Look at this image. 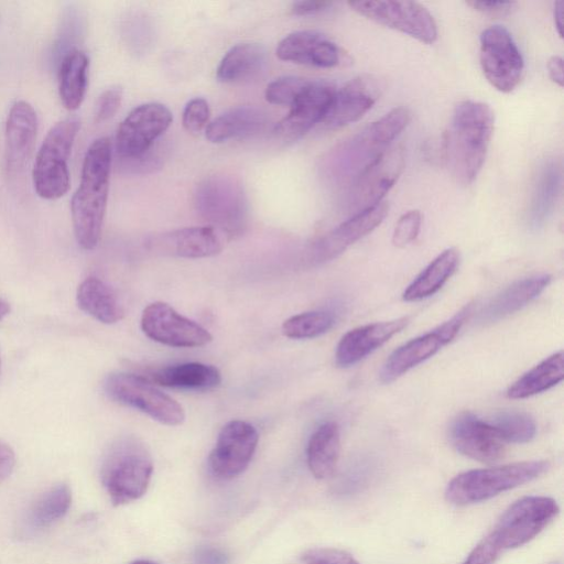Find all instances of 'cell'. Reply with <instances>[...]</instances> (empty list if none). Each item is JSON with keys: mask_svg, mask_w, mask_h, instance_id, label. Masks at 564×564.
<instances>
[{"mask_svg": "<svg viewBox=\"0 0 564 564\" xmlns=\"http://www.w3.org/2000/svg\"><path fill=\"white\" fill-rule=\"evenodd\" d=\"M494 127L495 115L487 104L464 100L456 105L444 137V158L458 183L468 185L477 177Z\"/></svg>", "mask_w": 564, "mask_h": 564, "instance_id": "6da1fadb", "label": "cell"}, {"mask_svg": "<svg viewBox=\"0 0 564 564\" xmlns=\"http://www.w3.org/2000/svg\"><path fill=\"white\" fill-rule=\"evenodd\" d=\"M112 148L109 138L96 139L87 149L79 185L70 203L72 221L78 245L94 249L101 237L106 214Z\"/></svg>", "mask_w": 564, "mask_h": 564, "instance_id": "7a4b0ae2", "label": "cell"}, {"mask_svg": "<svg viewBox=\"0 0 564 564\" xmlns=\"http://www.w3.org/2000/svg\"><path fill=\"white\" fill-rule=\"evenodd\" d=\"M411 111L395 107L380 119L338 144L327 159L330 178L339 184L350 185L370 166L411 120Z\"/></svg>", "mask_w": 564, "mask_h": 564, "instance_id": "3957f363", "label": "cell"}, {"mask_svg": "<svg viewBox=\"0 0 564 564\" xmlns=\"http://www.w3.org/2000/svg\"><path fill=\"white\" fill-rule=\"evenodd\" d=\"M197 214L224 237L240 236L248 226L249 205L240 181L217 173L202 180L194 192Z\"/></svg>", "mask_w": 564, "mask_h": 564, "instance_id": "277c9868", "label": "cell"}, {"mask_svg": "<svg viewBox=\"0 0 564 564\" xmlns=\"http://www.w3.org/2000/svg\"><path fill=\"white\" fill-rule=\"evenodd\" d=\"M549 467L546 460H528L468 470L448 482L445 497L457 506L485 501L540 477Z\"/></svg>", "mask_w": 564, "mask_h": 564, "instance_id": "5b68a950", "label": "cell"}, {"mask_svg": "<svg viewBox=\"0 0 564 564\" xmlns=\"http://www.w3.org/2000/svg\"><path fill=\"white\" fill-rule=\"evenodd\" d=\"M153 473L152 458L145 446L128 437L115 443L101 466V481L115 506L143 496Z\"/></svg>", "mask_w": 564, "mask_h": 564, "instance_id": "8992f818", "label": "cell"}, {"mask_svg": "<svg viewBox=\"0 0 564 564\" xmlns=\"http://www.w3.org/2000/svg\"><path fill=\"white\" fill-rule=\"evenodd\" d=\"M80 120L69 116L56 122L46 133L36 154L32 177L36 194L44 199H57L69 189L68 158Z\"/></svg>", "mask_w": 564, "mask_h": 564, "instance_id": "52a82bcc", "label": "cell"}, {"mask_svg": "<svg viewBox=\"0 0 564 564\" xmlns=\"http://www.w3.org/2000/svg\"><path fill=\"white\" fill-rule=\"evenodd\" d=\"M104 389L115 402L134 408L162 424L175 426L185 420L183 406L144 377L115 372L106 378Z\"/></svg>", "mask_w": 564, "mask_h": 564, "instance_id": "ba28073f", "label": "cell"}, {"mask_svg": "<svg viewBox=\"0 0 564 564\" xmlns=\"http://www.w3.org/2000/svg\"><path fill=\"white\" fill-rule=\"evenodd\" d=\"M557 502L550 497H524L512 503L489 533L505 551L521 546L535 538L558 514Z\"/></svg>", "mask_w": 564, "mask_h": 564, "instance_id": "9c48e42d", "label": "cell"}, {"mask_svg": "<svg viewBox=\"0 0 564 564\" xmlns=\"http://www.w3.org/2000/svg\"><path fill=\"white\" fill-rule=\"evenodd\" d=\"M479 59L486 79L501 93L512 91L523 77V57L503 26L492 25L481 32Z\"/></svg>", "mask_w": 564, "mask_h": 564, "instance_id": "30bf717a", "label": "cell"}, {"mask_svg": "<svg viewBox=\"0 0 564 564\" xmlns=\"http://www.w3.org/2000/svg\"><path fill=\"white\" fill-rule=\"evenodd\" d=\"M349 7L367 19L397 30L426 44L437 39L433 15L422 4L413 1H350Z\"/></svg>", "mask_w": 564, "mask_h": 564, "instance_id": "8fae6325", "label": "cell"}, {"mask_svg": "<svg viewBox=\"0 0 564 564\" xmlns=\"http://www.w3.org/2000/svg\"><path fill=\"white\" fill-rule=\"evenodd\" d=\"M470 312L471 306L468 305L437 328L397 348L383 364L379 373L380 381L390 383L433 357L457 336Z\"/></svg>", "mask_w": 564, "mask_h": 564, "instance_id": "7c38bea8", "label": "cell"}, {"mask_svg": "<svg viewBox=\"0 0 564 564\" xmlns=\"http://www.w3.org/2000/svg\"><path fill=\"white\" fill-rule=\"evenodd\" d=\"M173 120L170 109L160 102H147L132 109L116 134V151L121 161L149 151Z\"/></svg>", "mask_w": 564, "mask_h": 564, "instance_id": "4fadbf2b", "label": "cell"}, {"mask_svg": "<svg viewBox=\"0 0 564 564\" xmlns=\"http://www.w3.org/2000/svg\"><path fill=\"white\" fill-rule=\"evenodd\" d=\"M141 328L150 339L171 347H202L213 340L206 328L164 302L151 303L143 310Z\"/></svg>", "mask_w": 564, "mask_h": 564, "instance_id": "5bb4252c", "label": "cell"}, {"mask_svg": "<svg viewBox=\"0 0 564 564\" xmlns=\"http://www.w3.org/2000/svg\"><path fill=\"white\" fill-rule=\"evenodd\" d=\"M403 169V148L390 147L349 185L347 196L349 210L357 214L381 203Z\"/></svg>", "mask_w": 564, "mask_h": 564, "instance_id": "9a60e30c", "label": "cell"}, {"mask_svg": "<svg viewBox=\"0 0 564 564\" xmlns=\"http://www.w3.org/2000/svg\"><path fill=\"white\" fill-rule=\"evenodd\" d=\"M259 441L257 429L241 420H232L223 426L210 452L208 465L219 479H231L249 465Z\"/></svg>", "mask_w": 564, "mask_h": 564, "instance_id": "2e32d148", "label": "cell"}, {"mask_svg": "<svg viewBox=\"0 0 564 564\" xmlns=\"http://www.w3.org/2000/svg\"><path fill=\"white\" fill-rule=\"evenodd\" d=\"M387 203L354 214L350 218L315 240L307 250V261L321 264L341 254L349 246L370 234L386 218Z\"/></svg>", "mask_w": 564, "mask_h": 564, "instance_id": "e0dca14e", "label": "cell"}, {"mask_svg": "<svg viewBox=\"0 0 564 564\" xmlns=\"http://www.w3.org/2000/svg\"><path fill=\"white\" fill-rule=\"evenodd\" d=\"M449 438L462 455L491 464L503 457L506 443L487 420L470 412L460 413L451 424Z\"/></svg>", "mask_w": 564, "mask_h": 564, "instance_id": "ac0fdd59", "label": "cell"}, {"mask_svg": "<svg viewBox=\"0 0 564 564\" xmlns=\"http://www.w3.org/2000/svg\"><path fill=\"white\" fill-rule=\"evenodd\" d=\"M155 254L180 258H206L224 248V236L210 226H195L155 234L145 241Z\"/></svg>", "mask_w": 564, "mask_h": 564, "instance_id": "d6986e66", "label": "cell"}, {"mask_svg": "<svg viewBox=\"0 0 564 564\" xmlns=\"http://www.w3.org/2000/svg\"><path fill=\"white\" fill-rule=\"evenodd\" d=\"M276 56L286 62L321 68L350 63L349 55L321 32L302 30L290 33L276 47Z\"/></svg>", "mask_w": 564, "mask_h": 564, "instance_id": "ffe728a7", "label": "cell"}, {"mask_svg": "<svg viewBox=\"0 0 564 564\" xmlns=\"http://www.w3.org/2000/svg\"><path fill=\"white\" fill-rule=\"evenodd\" d=\"M324 80H311L290 107V112L275 126V134L283 140H297L316 123L322 122L335 94Z\"/></svg>", "mask_w": 564, "mask_h": 564, "instance_id": "44dd1931", "label": "cell"}, {"mask_svg": "<svg viewBox=\"0 0 564 564\" xmlns=\"http://www.w3.org/2000/svg\"><path fill=\"white\" fill-rule=\"evenodd\" d=\"M380 82L372 76H359L335 90L322 123L329 129L345 127L360 119L380 96Z\"/></svg>", "mask_w": 564, "mask_h": 564, "instance_id": "7402d4cb", "label": "cell"}, {"mask_svg": "<svg viewBox=\"0 0 564 564\" xmlns=\"http://www.w3.org/2000/svg\"><path fill=\"white\" fill-rule=\"evenodd\" d=\"M408 322V317H400L350 329L340 338L336 347V365L347 368L359 362L400 333Z\"/></svg>", "mask_w": 564, "mask_h": 564, "instance_id": "603a6c76", "label": "cell"}, {"mask_svg": "<svg viewBox=\"0 0 564 564\" xmlns=\"http://www.w3.org/2000/svg\"><path fill=\"white\" fill-rule=\"evenodd\" d=\"M37 116L25 100L15 101L6 121V169L12 175L21 171L28 161L36 138Z\"/></svg>", "mask_w": 564, "mask_h": 564, "instance_id": "cb8c5ba5", "label": "cell"}, {"mask_svg": "<svg viewBox=\"0 0 564 564\" xmlns=\"http://www.w3.org/2000/svg\"><path fill=\"white\" fill-rule=\"evenodd\" d=\"M551 279L550 274L542 273L513 282L479 311V323H495L520 311L546 289Z\"/></svg>", "mask_w": 564, "mask_h": 564, "instance_id": "d4e9b609", "label": "cell"}, {"mask_svg": "<svg viewBox=\"0 0 564 564\" xmlns=\"http://www.w3.org/2000/svg\"><path fill=\"white\" fill-rule=\"evenodd\" d=\"M268 122L267 113L254 106H237L221 113L206 127V138L213 143L254 135Z\"/></svg>", "mask_w": 564, "mask_h": 564, "instance_id": "484cf974", "label": "cell"}, {"mask_svg": "<svg viewBox=\"0 0 564 564\" xmlns=\"http://www.w3.org/2000/svg\"><path fill=\"white\" fill-rule=\"evenodd\" d=\"M149 379L167 388L210 390L220 384L221 375L212 365L184 362L158 369L150 373Z\"/></svg>", "mask_w": 564, "mask_h": 564, "instance_id": "4316f807", "label": "cell"}, {"mask_svg": "<svg viewBox=\"0 0 564 564\" xmlns=\"http://www.w3.org/2000/svg\"><path fill=\"white\" fill-rule=\"evenodd\" d=\"M79 308L104 324H115L123 318L124 310L113 290L98 278L85 279L77 289Z\"/></svg>", "mask_w": 564, "mask_h": 564, "instance_id": "83f0119b", "label": "cell"}, {"mask_svg": "<svg viewBox=\"0 0 564 564\" xmlns=\"http://www.w3.org/2000/svg\"><path fill=\"white\" fill-rule=\"evenodd\" d=\"M340 454V434L338 425L328 421L321 424L311 435L306 457L307 465L317 479L330 477L337 467Z\"/></svg>", "mask_w": 564, "mask_h": 564, "instance_id": "f1b7e54d", "label": "cell"}, {"mask_svg": "<svg viewBox=\"0 0 564 564\" xmlns=\"http://www.w3.org/2000/svg\"><path fill=\"white\" fill-rule=\"evenodd\" d=\"M561 166L554 161L545 162L535 177L528 223L532 229L541 228L551 216L561 189Z\"/></svg>", "mask_w": 564, "mask_h": 564, "instance_id": "f546056e", "label": "cell"}, {"mask_svg": "<svg viewBox=\"0 0 564 564\" xmlns=\"http://www.w3.org/2000/svg\"><path fill=\"white\" fill-rule=\"evenodd\" d=\"M458 264L459 251L456 248L444 250L408 285L402 299L416 302L434 295L454 274Z\"/></svg>", "mask_w": 564, "mask_h": 564, "instance_id": "4dcf8cb0", "label": "cell"}, {"mask_svg": "<svg viewBox=\"0 0 564 564\" xmlns=\"http://www.w3.org/2000/svg\"><path fill=\"white\" fill-rule=\"evenodd\" d=\"M267 52L257 43L232 46L221 58L216 76L223 83H239L257 76L265 66Z\"/></svg>", "mask_w": 564, "mask_h": 564, "instance_id": "1f68e13d", "label": "cell"}, {"mask_svg": "<svg viewBox=\"0 0 564 564\" xmlns=\"http://www.w3.org/2000/svg\"><path fill=\"white\" fill-rule=\"evenodd\" d=\"M70 502L72 492L67 485L52 487L30 507L23 519L22 531L25 534H33L48 528L65 516Z\"/></svg>", "mask_w": 564, "mask_h": 564, "instance_id": "d6a6232c", "label": "cell"}, {"mask_svg": "<svg viewBox=\"0 0 564 564\" xmlns=\"http://www.w3.org/2000/svg\"><path fill=\"white\" fill-rule=\"evenodd\" d=\"M564 378V354L562 350L551 355L520 377L507 390L510 399H525L542 393Z\"/></svg>", "mask_w": 564, "mask_h": 564, "instance_id": "836d02e7", "label": "cell"}, {"mask_svg": "<svg viewBox=\"0 0 564 564\" xmlns=\"http://www.w3.org/2000/svg\"><path fill=\"white\" fill-rule=\"evenodd\" d=\"M88 57L79 51H69L62 59L58 70V93L63 106L76 110L83 102L87 89Z\"/></svg>", "mask_w": 564, "mask_h": 564, "instance_id": "e575fe53", "label": "cell"}, {"mask_svg": "<svg viewBox=\"0 0 564 564\" xmlns=\"http://www.w3.org/2000/svg\"><path fill=\"white\" fill-rule=\"evenodd\" d=\"M489 422L506 444L528 443L536 434V424L534 420L524 412L501 411Z\"/></svg>", "mask_w": 564, "mask_h": 564, "instance_id": "d590c367", "label": "cell"}, {"mask_svg": "<svg viewBox=\"0 0 564 564\" xmlns=\"http://www.w3.org/2000/svg\"><path fill=\"white\" fill-rule=\"evenodd\" d=\"M334 323L335 318L328 312H305L285 319L282 324V333L292 339L315 338L327 333Z\"/></svg>", "mask_w": 564, "mask_h": 564, "instance_id": "8d00e7d4", "label": "cell"}, {"mask_svg": "<svg viewBox=\"0 0 564 564\" xmlns=\"http://www.w3.org/2000/svg\"><path fill=\"white\" fill-rule=\"evenodd\" d=\"M310 82L311 79L297 76L279 77L267 86L265 99L273 105L291 107Z\"/></svg>", "mask_w": 564, "mask_h": 564, "instance_id": "74e56055", "label": "cell"}, {"mask_svg": "<svg viewBox=\"0 0 564 564\" xmlns=\"http://www.w3.org/2000/svg\"><path fill=\"white\" fill-rule=\"evenodd\" d=\"M422 224V215L419 210H410L403 214L397 221L392 243L398 248L410 245L419 236Z\"/></svg>", "mask_w": 564, "mask_h": 564, "instance_id": "f35d334b", "label": "cell"}, {"mask_svg": "<svg viewBox=\"0 0 564 564\" xmlns=\"http://www.w3.org/2000/svg\"><path fill=\"white\" fill-rule=\"evenodd\" d=\"M209 116L208 102L204 98H193L183 110V126L188 132L197 134L208 126Z\"/></svg>", "mask_w": 564, "mask_h": 564, "instance_id": "ab89813d", "label": "cell"}, {"mask_svg": "<svg viewBox=\"0 0 564 564\" xmlns=\"http://www.w3.org/2000/svg\"><path fill=\"white\" fill-rule=\"evenodd\" d=\"M305 564H359L349 553L333 547H315L302 554Z\"/></svg>", "mask_w": 564, "mask_h": 564, "instance_id": "60d3db41", "label": "cell"}, {"mask_svg": "<svg viewBox=\"0 0 564 564\" xmlns=\"http://www.w3.org/2000/svg\"><path fill=\"white\" fill-rule=\"evenodd\" d=\"M122 100V89L119 86H112L104 90L95 106V121L104 122L112 118L118 111Z\"/></svg>", "mask_w": 564, "mask_h": 564, "instance_id": "b9f144b4", "label": "cell"}, {"mask_svg": "<svg viewBox=\"0 0 564 564\" xmlns=\"http://www.w3.org/2000/svg\"><path fill=\"white\" fill-rule=\"evenodd\" d=\"M502 550L488 534L470 552L463 564H496Z\"/></svg>", "mask_w": 564, "mask_h": 564, "instance_id": "7bdbcfd3", "label": "cell"}, {"mask_svg": "<svg viewBox=\"0 0 564 564\" xmlns=\"http://www.w3.org/2000/svg\"><path fill=\"white\" fill-rule=\"evenodd\" d=\"M123 166L133 173H150L155 171L162 165L160 154L154 151L153 147L145 153L131 159L122 161Z\"/></svg>", "mask_w": 564, "mask_h": 564, "instance_id": "ee69618b", "label": "cell"}, {"mask_svg": "<svg viewBox=\"0 0 564 564\" xmlns=\"http://www.w3.org/2000/svg\"><path fill=\"white\" fill-rule=\"evenodd\" d=\"M474 10L487 15H506L510 13L517 3L514 1H467Z\"/></svg>", "mask_w": 564, "mask_h": 564, "instance_id": "f6af8a7d", "label": "cell"}, {"mask_svg": "<svg viewBox=\"0 0 564 564\" xmlns=\"http://www.w3.org/2000/svg\"><path fill=\"white\" fill-rule=\"evenodd\" d=\"M333 4L330 1L301 0L292 3L291 11L295 15H311L326 11Z\"/></svg>", "mask_w": 564, "mask_h": 564, "instance_id": "bcb514c9", "label": "cell"}, {"mask_svg": "<svg viewBox=\"0 0 564 564\" xmlns=\"http://www.w3.org/2000/svg\"><path fill=\"white\" fill-rule=\"evenodd\" d=\"M15 465V455L13 449L0 441V482L10 476Z\"/></svg>", "mask_w": 564, "mask_h": 564, "instance_id": "7dc6e473", "label": "cell"}, {"mask_svg": "<svg viewBox=\"0 0 564 564\" xmlns=\"http://www.w3.org/2000/svg\"><path fill=\"white\" fill-rule=\"evenodd\" d=\"M227 556L217 549L204 547L195 555V564H227Z\"/></svg>", "mask_w": 564, "mask_h": 564, "instance_id": "c3c4849f", "label": "cell"}, {"mask_svg": "<svg viewBox=\"0 0 564 564\" xmlns=\"http://www.w3.org/2000/svg\"><path fill=\"white\" fill-rule=\"evenodd\" d=\"M546 67L551 80L557 86L562 87L564 82L562 57L557 55L550 57Z\"/></svg>", "mask_w": 564, "mask_h": 564, "instance_id": "681fc988", "label": "cell"}, {"mask_svg": "<svg viewBox=\"0 0 564 564\" xmlns=\"http://www.w3.org/2000/svg\"><path fill=\"white\" fill-rule=\"evenodd\" d=\"M553 17H554V24H555L557 34L562 37L563 36V17H564V2L562 0H558L554 3Z\"/></svg>", "mask_w": 564, "mask_h": 564, "instance_id": "f907efd6", "label": "cell"}, {"mask_svg": "<svg viewBox=\"0 0 564 564\" xmlns=\"http://www.w3.org/2000/svg\"><path fill=\"white\" fill-rule=\"evenodd\" d=\"M9 312H10V306H9L8 302L0 299V322L9 314Z\"/></svg>", "mask_w": 564, "mask_h": 564, "instance_id": "816d5d0a", "label": "cell"}, {"mask_svg": "<svg viewBox=\"0 0 564 564\" xmlns=\"http://www.w3.org/2000/svg\"><path fill=\"white\" fill-rule=\"evenodd\" d=\"M131 564H156L154 562H151V561H144V560H140V561H135Z\"/></svg>", "mask_w": 564, "mask_h": 564, "instance_id": "f5cc1de1", "label": "cell"}, {"mask_svg": "<svg viewBox=\"0 0 564 564\" xmlns=\"http://www.w3.org/2000/svg\"><path fill=\"white\" fill-rule=\"evenodd\" d=\"M550 564H561V563H558V562H553V563H550Z\"/></svg>", "mask_w": 564, "mask_h": 564, "instance_id": "db71d44e", "label": "cell"}]
</instances>
